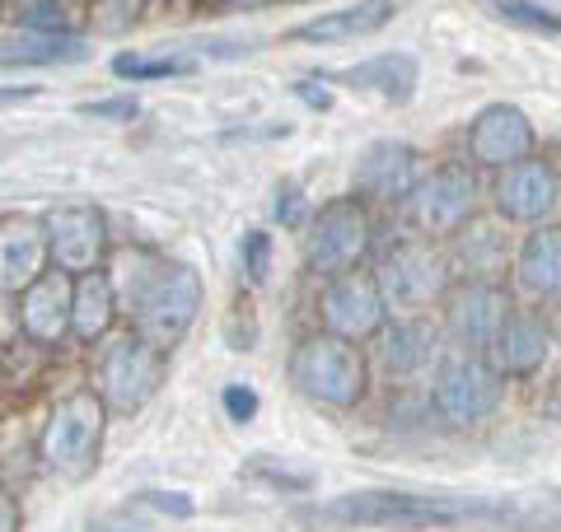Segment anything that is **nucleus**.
I'll list each match as a JSON object with an SVG mask.
<instances>
[{
  "label": "nucleus",
  "mask_w": 561,
  "mask_h": 532,
  "mask_svg": "<svg viewBox=\"0 0 561 532\" xmlns=\"http://www.w3.org/2000/svg\"><path fill=\"white\" fill-rule=\"evenodd\" d=\"M108 280L117 290V309L131 313V332L160 350L179 346L202 313V276L187 262H169L150 247H122Z\"/></svg>",
  "instance_id": "nucleus-1"
},
{
  "label": "nucleus",
  "mask_w": 561,
  "mask_h": 532,
  "mask_svg": "<svg viewBox=\"0 0 561 532\" xmlns=\"http://www.w3.org/2000/svg\"><path fill=\"white\" fill-rule=\"evenodd\" d=\"M305 519L332 523V528L421 532V528H454L468 519H505V505L463 500V495H421V490H351L319 509H309Z\"/></svg>",
  "instance_id": "nucleus-2"
},
{
  "label": "nucleus",
  "mask_w": 561,
  "mask_h": 532,
  "mask_svg": "<svg viewBox=\"0 0 561 532\" xmlns=\"http://www.w3.org/2000/svg\"><path fill=\"white\" fill-rule=\"evenodd\" d=\"M286 369H290V383L300 388L309 402L337 406V412L360 406L365 388H370V360L360 355L356 342L332 336V332H313L305 342H295Z\"/></svg>",
  "instance_id": "nucleus-3"
},
{
  "label": "nucleus",
  "mask_w": 561,
  "mask_h": 532,
  "mask_svg": "<svg viewBox=\"0 0 561 532\" xmlns=\"http://www.w3.org/2000/svg\"><path fill=\"white\" fill-rule=\"evenodd\" d=\"M103 425H108V402H103L94 388H80V393H66L51 416L43 425V439H38V453H43V467L57 472V476H90L99 463V443H103Z\"/></svg>",
  "instance_id": "nucleus-4"
},
{
  "label": "nucleus",
  "mask_w": 561,
  "mask_h": 532,
  "mask_svg": "<svg viewBox=\"0 0 561 532\" xmlns=\"http://www.w3.org/2000/svg\"><path fill=\"white\" fill-rule=\"evenodd\" d=\"M431 397H435V412H440L449 425H478L501 406L505 379L491 369L486 355L454 346L440 355V365H435Z\"/></svg>",
  "instance_id": "nucleus-5"
},
{
  "label": "nucleus",
  "mask_w": 561,
  "mask_h": 532,
  "mask_svg": "<svg viewBox=\"0 0 561 532\" xmlns=\"http://www.w3.org/2000/svg\"><path fill=\"white\" fill-rule=\"evenodd\" d=\"M375 280L389 299V309L421 313L449 290V257L426 239H398L379 253Z\"/></svg>",
  "instance_id": "nucleus-6"
},
{
  "label": "nucleus",
  "mask_w": 561,
  "mask_h": 532,
  "mask_svg": "<svg viewBox=\"0 0 561 532\" xmlns=\"http://www.w3.org/2000/svg\"><path fill=\"white\" fill-rule=\"evenodd\" d=\"M370 239H375L370 210H365L356 197H337V201H328L305 229V266L313 276H328V280L342 276V271H356L365 262V253H370Z\"/></svg>",
  "instance_id": "nucleus-7"
},
{
  "label": "nucleus",
  "mask_w": 561,
  "mask_h": 532,
  "mask_svg": "<svg viewBox=\"0 0 561 532\" xmlns=\"http://www.w3.org/2000/svg\"><path fill=\"white\" fill-rule=\"evenodd\" d=\"M94 379H99L94 393L108 402V412L131 416L154 393H160V383H164V350L150 346L146 336L127 332V336H117V342L103 346Z\"/></svg>",
  "instance_id": "nucleus-8"
},
{
  "label": "nucleus",
  "mask_w": 561,
  "mask_h": 532,
  "mask_svg": "<svg viewBox=\"0 0 561 532\" xmlns=\"http://www.w3.org/2000/svg\"><path fill=\"white\" fill-rule=\"evenodd\" d=\"M319 313L332 336H346V342H370L389 323V299H383L375 271H342L328 280V290L319 299Z\"/></svg>",
  "instance_id": "nucleus-9"
},
{
  "label": "nucleus",
  "mask_w": 561,
  "mask_h": 532,
  "mask_svg": "<svg viewBox=\"0 0 561 532\" xmlns=\"http://www.w3.org/2000/svg\"><path fill=\"white\" fill-rule=\"evenodd\" d=\"M408 201H412V220L421 234H454L478 210V177H472L468 164L454 159V164L421 173V183Z\"/></svg>",
  "instance_id": "nucleus-10"
},
{
  "label": "nucleus",
  "mask_w": 561,
  "mask_h": 532,
  "mask_svg": "<svg viewBox=\"0 0 561 532\" xmlns=\"http://www.w3.org/2000/svg\"><path fill=\"white\" fill-rule=\"evenodd\" d=\"M47 229V257L66 276H90L103 271L108 257V220L94 206H61L43 220Z\"/></svg>",
  "instance_id": "nucleus-11"
},
{
  "label": "nucleus",
  "mask_w": 561,
  "mask_h": 532,
  "mask_svg": "<svg viewBox=\"0 0 561 532\" xmlns=\"http://www.w3.org/2000/svg\"><path fill=\"white\" fill-rule=\"evenodd\" d=\"M515 313V299L501 280H468L449 294V313H445V332L454 336L459 350H478L486 355V346L496 342V332L505 327V317Z\"/></svg>",
  "instance_id": "nucleus-12"
},
{
  "label": "nucleus",
  "mask_w": 561,
  "mask_h": 532,
  "mask_svg": "<svg viewBox=\"0 0 561 532\" xmlns=\"http://www.w3.org/2000/svg\"><path fill=\"white\" fill-rule=\"evenodd\" d=\"M534 154V122L519 103H486L468 127V159L482 169H511Z\"/></svg>",
  "instance_id": "nucleus-13"
},
{
  "label": "nucleus",
  "mask_w": 561,
  "mask_h": 532,
  "mask_svg": "<svg viewBox=\"0 0 561 532\" xmlns=\"http://www.w3.org/2000/svg\"><path fill=\"white\" fill-rule=\"evenodd\" d=\"M491 197H496V210L505 220L515 224H542L561 206V177L548 159H519V164L501 169L496 173V187H491Z\"/></svg>",
  "instance_id": "nucleus-14"
},
{
  "label": "nucleus",
  "mask_w": 561,
  "mask_h": 532,
  "mask_svg": "<svg viewBox=\"0 0 561 532\" xmlns=\"http://www.w3.org/2000/svg\"><path fill=\"white\" fill-rule=\"evenodd\" d=\"M445 355L440 327L426 323V317H398V323H383L379 332V369L398 383H412L421 374H435Z\"/></svg>",
  "instance_id": "nucleus-15"
},
{
  "label": "nucleus",
  "mask_w": 561,
  "mask_h": 532,
  "mask_svg": "<svg viewBox=\"0 0 561 532\" xmlns=\"http://www.w3.org/2000/svg\"><path fill=\"white\" fill-rule=\"evenodd\" d=\"M351 183L375 201H408L421 183V159L402 140H375V146L360 150Z\"/></svg>",
  "instance_id": "nucleus-16"
},
{
  "label": "nucleus",
  "mask_w": 561,
  "mask_h": 532,
  "mask_svg": "<svg viewBox=\"0 0 561 532\" xmlns=\"http://www.w3.org/2000/svg\"><path fill=\"white\" fill-rule=\"evenodd\" d=\"M548 355H552V327L529 309H515L511 317H505V327L496 332V342L486 346V360L501 379L538 374V369L548 365Z\"/></svg>",
  "instance_id": "nucleus-17"
},
{
  "label": "nucleus",
  "mask_w": 561,
  "mask_h": 532,
  "mask_svg": "<svg viewBox=\"0 0 561 532\" xmlns=\"http://www.w3.org/2000/svg\"><path fill=\"white\" fill-rule=\"evenodd\" d=\"M398 14V0H356V5H342V10H328L309 24H295L286 33V43H313V47H337V43H356V38H370V33L389 28Z\"/></svg>",
  "instance_id": "nucleus-18"
},
{
  "label": "nucleus",
  "mask_w": 561,
  "mask_h": 532,
  "mask_svg": "<svg viewBox=\"0 0 561 532\" xmlns=\"http://www.w3.org/2000/svg\"><path fill=\"white\" fill-rule=\"evenodd\" d=\"M70 294H76V276L57 271V266L20 294V327L28 332V342L51 346L70 332Z\"/></svg>",
  "instance_id": "nucleus-19"
},
{
  "label": "nucleus",
  "mask_w": 561,
  "mask_h": 532,
  "mask_svg": "<svg viewBox=\"0 0 561 532\" xmlns=\"http://www.w3.org/2000/svg\"><path fill=\"white\" fill-rule=\"evenodd\" d=\"M43 271H51L47 229L38 220H0V290L24 294Z\"/></svg>",
  "instance_id": "nucleus-20"
},
{
  "label": "nucleus",
  "mask_w": 561,
  "mask_h": 532,
  "mask_svg": "<svg viewBox=\"0 0 561 532\" xmlns=\"http://www.w3.org/2000/svg\"><path fill=\"white\" fill-rule=\"evenodd\" d=\"M515 280L529 294H561V224L542 220L529 229L515 253Z\"/></svg>",
  "instance_id": "nucleus-21"
},
{
  "label": "nucleus",
  "mask_w": 561,
  "mask_h": 532,
  "mask_svg": "<svg viewBox=\"0 0 561 532\" xmlns=\"http://www.w3.org/2000/svg\"><path fill=\"white\" fill-rule=\"evenodd\" d=\"M117 323V290L108 271L76 276V294H70V332L80 342H103Z\"/></svg>",
  "instance_id": "nucleus-22"
},
{
  "label": "nucleus",
  "mask_w": 561,
  "mask_h": 532,
  "mask_svg": "<svg viewBox=\"0 0 561 532\" xmlns=\"http://www.w3.org/2000/svg\"><path fill=\"white\" fill-rule=\"evenodd\" d=\"M416 61L408 57V51H379V57L370 61H356L351 70H342V84L351 89H375L379 99H389V103H408L416 94Z\"/></svg>",
  "instance_id": "nucleus-23"
},
{
  "label": "nucleus",
  "mask_w": 561,
  "mask_h": 532,
  "mask_svg": "<svg viewBox=\"0 0 561 532\" xmlns=\"http://www.w3.org/2000/svg\"><path fill=\"white\" fill-rule=\"evenodd\" d=\"M454 234H459L454 257L463 262V271H472V280H496L505 271V257H511L505 229L486 224V220H468L463 229H454Z\"/></svg>",
  "instance_id": "nucleus-24"
},
{
  "label": "nucleus",
  "mask_w": 561,
  "mask_h": 532,
  "mask_svg": "<svg viewBox=\"0 0 561 532\" xmlns=\"http://www.w3.org/2000/svg\"><path fill=\"white\" fill-rule=\"evenodd\" d=\"M84 47L76 33H20L10 38V47H0V66H61V61H80Z\"/></svg>",
  "instance_id": "nucleus-25"
},
{
  "label": "nucleus",
  "mask_w": 561,
  "mask_h": 532,
  "mask_svg": "<svg viewBox=\"0 0 561 532\" xmlns=\"http://www.w3.org/2000/svg\"><path fill=\"white\" fill-rule=\"evenodd\" d=\"M197 70V57L192 51H117L113 57V76L117 80H173V76H192Z\"/></svg>",
  "instance_id": "nucleus-26"
},
{
  "label": "nucleus",
  "mask_w": 561,
  "mask_h": 532,
  "mask_svg": "<svg viewBox=\"0 0 561 532\" xmlns=\"http://www.w3.org/2000/svg\"><path fill=\"white\" fill-rule=\"evenodd\" d=\"M482 5L496 14L501 24L529 28V33H548V38H561V20L548 5H534V0H482Z\"/></svg>",
  "instance_id": "nucleus-27"
},
{
  "label": "nucleus",
  "mask_w": 561,
  "mask_h": 532,
  "mask_svg": "<svg viewBox=\"0 0 561 532\" xmlns=\"http://www.w3.org/2000/svg\"><path fill=\"white\" fill-rule=\"evenodd\" d=\"M239 257H243V271H249L253 286H262V280H267V266H272V234L267 229H249L239 243Z\"/></svg>",
  "instance_id": "nucleus-28"
},
{
  "label": "nucleus",
  "mask_w": 561,
  "mask_h": 532,
  "mask_svg": "<svg viewBox=\"0 0 561 532\" xmlns=\"http://www.w3.org/2000/svg\"><path fill=\"white\" fill-rule=\"evenodd\" d=\"M20 20H24V33H66L61 0H28Z\"/></svg>",
  "instance_id": "nucleus-29"
},
{
  "label": "nucleus",
  "mask_w": 561,
  "mask_h": 532,
  "mask_svg": "<svg viewBox=\"0 0 561 532\" xmlns=\"http://www.w3.org/2000/svg\"><path fill=\"white\" fill-rule=\"evenodd\" d=\"M80 117H103V122H131L136 117V99L131 94H117V99H94L84 103Z\"/></svg>",
  "instance_id": "nucleus-30"
},
{
  "label": "nucleus",
  "mask_w": 561,
  "mask_h": 532,
  "mask_svg": "<svg viewBox=\"0 0 561 532\" xmlns=\"http://www.w3.org/2000/svg\"><path fill=\"white\" fill-rule=\"evenodd\" d=\"M220 402H225V412H230V420H239V425L257 416V393H253V388H243V383H230V388H225Z\"/></svg>",
  "instance_id": "nucleus-31"
},
{
  "label": "nucleus",
  "mask_w": 561,
  "mask_h": 532,
  "mask_svg": "<svg viewBox=\"0 0 561 532\" xmlns=\"http://www.w3.org/2000/svg\"><path fill=\"white\" fill-rule=\"evenodd\" d=\"M276 220L280 229H300L305 224V192L300 187H280V197H276Z\"/></svg>",
  "instance_id": "nucleus-32"
},
{
  "label": "nucleus",
  "mask_w": 561,
  "mask_h": 532,
  "mask_svg": "<svg viewBox=\"0 0 561 532\" xmlns=\"http://www.w3.org/2000/svg\"><path fill=\"white\" fill-rule=\"evenodd\" d=\"M0 532H24V519H20V505H14L10 486L0 482Z\"/></svg>",
  "instance_id": "nucleus-33"
},
{
  "label": "nucleus",
  "mask_w": 561,
  "mask_h": 532,
  "mask_svg": "<svg viewBox=\"0 0 561 532\" xmlns=\"http://www.w3.org/2000/svg\"><path fill=\"white\" fill-rule=\"evenodd\" d=\"M253 472H262V476H267V482L272 486H309V476H286V472H280V467H253Z\"/></svg>",
  "instance_id": "nucleus-34"
},
{
  "label": "nucleus",
  "mask_w": 561,
  "mask_h": 532,
  "mask_svg": "<svg viewBox=\"0 0 561 532\" xmlns=\"http://www.w3.org/2000/svg\"><path fill=\"white\" fill-rule=\"evenodd\" d=\"M146 500H150L154 509H164V513H192V505L179 500V495H146Z\"/></svg>",
  "instance_id": "nucleus-35"
},
{
  "label": "nucleus",
  "mask_w": 561,
  "mask_h": 532,
  "mask_svg": "<svg viewBox=\"0 0 561 532\" xmlns=\"http://www.w3.org/2000/svg\"><path fill=\"white\" fill-rule=\"evenodd\" d=\"M33 94H38L33 84H10V89H0V108H5V103H24V99H33Z\"/></svg>",
  "instance_id": "nucleus-36"
},
{
  "label": "nucleus",
  "mask_w": 561,
  "mask_h": 532,
  "mask_svg": "<svg viewBox=\"0 0 561 532\" xmlns=\"http://www.w3.org/2000/svg\"><path fill=\"white\" fill-rule=\"evenodd\" d=\"M295 94H300L305 103H309V108H328V89H313V84H300V89H295Z\"/></svg>",
  "instance_id": "nucleus-37"
},
{
  "label": "nucleus",
  "mask_w": 561,
  "mask_h": 532,
  "mask_svg": "<svg viewBox=\"0 0 561 532\" xmlns=\"http://www.w3.org/2000/svg\"><path fill=\"white\" fill-rule=\"evenodd\" d=\"M220 5H230V10H262V5H272V0H220Z\"/></svg>",
  "instance_id": "nucleus-38"
},
{
  "label": "nucleus",
  "mask_w": 561,
  "mask_h": 532,
  "mask_svg": "<svg viewBox=\"0 0 561 532\" xmlns=\"http://www.w3.org/2000/svg\"><path fill=\"white\" fill-rule=\"evenodd\" d=\"M552 336H557V342H561V313H557V332H552Z\"/></svg>",
  "instance_id": "nucleus-39"
}]
</instances>
